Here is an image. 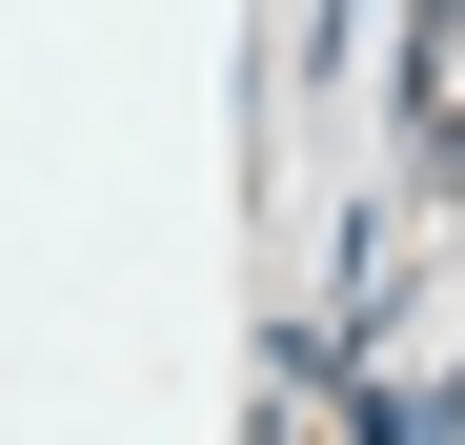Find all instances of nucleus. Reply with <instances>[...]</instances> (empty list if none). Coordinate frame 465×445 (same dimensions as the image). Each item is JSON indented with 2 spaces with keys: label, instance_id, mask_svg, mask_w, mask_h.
Listing matches in <instances>:
<instances>
[]
</instances>
